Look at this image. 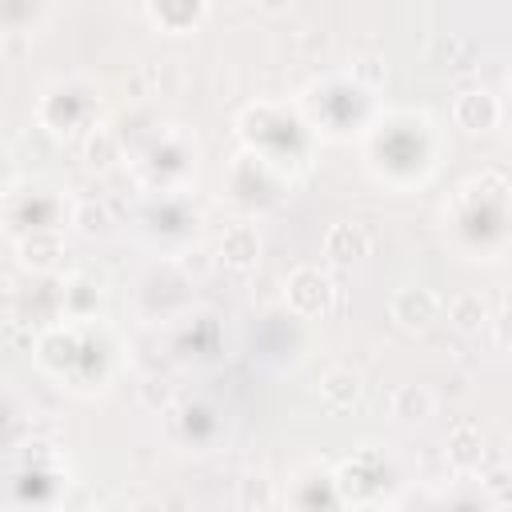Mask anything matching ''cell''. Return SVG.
<instances>
[{"label": "cell", "instance_id": "6da1fadb", "mask_svg": "<svg viewBox=\"0 0 512 512\" xmlns=\"http://www.w3.org/2000/svg\"><path fill=\"white\" fill-rule=\"evenodd\" d=\"M284 296H288V308L300 312V316H324L328 304H332V280L320 272V268H296L284 284Z\"/></svg>", "mask_w": 512, "mask_h": 512}, {"label": "cell", "instance_id": "277c9868", "mask_svg": "<svg viewBox=\"0 0 512 512\" xmlns=\"http://www.w3.org/2000/svg\"><path fill=\"white\" fill-rule=\"evenodd\" d=\"M220 260L228 268H236V272L256 268V260H260V236H256V228L252 224H232L220 236Z\"/></svg>", "mask_w": 512, "mask_h": 512}, {"label": "cell", "instance_id": "7a4b0ae2", "mask_svg": "<svg viewBox=\"0 0 512 512\" xmlns=\"http://www.w3.org/2000/svg\"><path fill=\"white\" fill-rule=\"evenodd\" d=\"M440 316V296L432 288H400L392 296V320L404 332H424Z\"/></svg>", "mask_w": 512, "mask_h": 512}, {"label": "cell", "instance_id": "30bf717a", "mask_svg": "<svg viewBox=\"0 0 512 512\" xmlns=\"http://www.w3.org/2000/svg\"><path fill=\"white\" fill-rule=\"evenodd\" d=\"M392 416L404 424H420L432 416V392L424 384H400L392 392Z\"/></svg>", "mask_w": 512, "mask_h": 512}, {"label": "cell", "instance_id": "4fadbf2b", "mask_svg": "<svg viewBox=\"0 0 512 512\" xmlns=\"http://www.w3.org/2000/svg\"><path fill=\"white\" fill-rule=\"evenodd\" d=\"M276 504V492H272V484L268 480H244V488H240V508H272Z\"/></svg>", "mask_w": 512, "mask_h": 512}, {"label": "cell", "instance_id": "3957f363", "mask_svg": "<svg viewBox=\"0 0 512 512\" xmlns=\"http://www.w3.org/2000/svg\"><path fill=\"white\" fill-rule=\"evenodd\" d=\"M452 120H456L464 132H488V128H496V120H500V104H496V96H488V92L476 88V92L456 96Z\"/></svg>", "mask_w": 512, "mask_h": 512}, {"label": "cell", "instance_id": "5bb4252c", "mask_svg": "<svg viewBox=\"0 0 512 512\" xmlns=\"http://www.w3.org/2000/svg\"><path fill=\"white\" fill-rule=\"evenodd\" d=\"M352 72H356V80H360V84H368V88L384 84V60H380V56H364V60H356V64H352Z\"/></svg>", "mask_w": 512, "mask_h": 512}, {"label": "cell", "instance_id": "8fae6325", "mask_svg": "<svg viewBox=\"0 0 512 512\" xmlns=\"http://www.w3.org/2000/svg\"><path fill=\"white\" fill-rule=\"evenodd\" d=\"M84 160H88V168H96V172L112 168V164L120 160V144H116V136L104 132V128H96V132L88 136V144H84Z\"/></svg>", "mask_w": 512, "mask_h": 512}, {"label": "cell", "instance_id": "9c48e42d", "mask_svg": "<svg viewBox=\"0 0 512 512\" xmlns=\"http://www.w3.org/2000/svg\"><path fill=\"white\" fill-rule=\"evenodd\" d=\"M360 376L352 368H328L324 380H320V396L332 404V408H356L360 404Z\"/></svg>", "mask_w": 512, "mask_h": 512}, {"label": "cell", "instance_id": "8992f818", "mask_svg": "<svg viewBox=\"0 0 512 512\" xmlns=\"http://www.w3.org/2000/svg\"><path fill=\"white\" fill-rule=\"evenodd\" d=\"M16 256L32 272H52L60 264V256H64V240L56 232H32V236H24L16 244Z\"/></svg>", "mask_w": 512, "mask_h": 512}, {"label": "cell", "instance_id": "52a82bcc", "mask_svg": "<svg viewBox=\"0 0 512 512\" xmlns=\"http://www.w3.org/2000/svg\"><path fill=\"white\" fill-rule=\"evenodd\" d=\"M480 460H484V436H480V428H472V424L452 428L448 432V464L460 468V472H468Z\"/></svg>", "mask_w": 512, "mask_h": 512}, {"label": "cell", "instance_id": "ba28073f", "mask_svg": "<svg viewBox=\"0 0 512 512\" xmlns=\"http://www.w3.org/2000/svg\"><path fill=\"white\" fill-rule=\"evenodd\" d=\"M448 320H452V328L464 332V336L480 332V328L488 324V304H484V296H480V292H460V296H452V300H448Z\"/></svg>", "mask_w": 512, "mask_h": 512}, {"label": "cell", "instance_id": "7c38bea8", "mask_svg": "<svg viewBox=\"0 0 512 512\" xmlns=\"http://www.w3.org/2000/svg\"><path fill=\"white\" fill-rule=\"evenodd\" d=\"M72 224H76L84 236H100V232L108 228V212H104V204H96V200H84V204H76V212H72Z\"/></svg>", "mask_w": 512, "mask_h": 512}, {"label": "cell", "instance_id": "9a60e30c", "mask_svg": "<svg viewBox=\"0 0 512 512\" xmlns=\"http://www.w3.org/2000/svg\"><path fill=\"white\" fill-rule=\"evenodd\" d=\"M256 4H260L264 12H284V8L292 4V0H256Z\"/></svg>", "mask_w": 512, "mask_h": 512}, {"label": "cell", "instance_id": "5b68a950", "mask_svg": "<svg viewBox=\"0 0 512 512\" xmlns=\"http://www.w3.org/2000/svg\"><path fill=\"white\" fill-rule=\"evenodd\" d=\"M324 256H328L332 264L348 268V264H356V260L368 256V236H364L356 224H332L328 236H324Z\"/></svg>", "mask_w": 512, "mask_h": 512}]
</instances>
